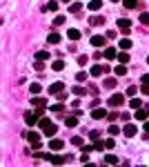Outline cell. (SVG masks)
<instances>
[{"mask_svg":"<svg viewBox=\"0 0 149 167\" xmlns=\"http://www.w3.org/2000/svg\"><path fill=\"white\" fill-rule=\"evenodd\" d=\"M116 25H118L123 31H127L129 27H131V20H129V18H118V20H116Z\"/></svg>","mask_w":149,"mask_h":167,"instance_id":"9","label":"cell"},{"mask_svg":"<svg viewBox=\"0 0 149 167\" xmlns=\"http://www.w3.org/2000/svg\"><path fill=\"white\" fill-rule=\"evenodd\" d=\"M78 11H82V2H71L69 5V14H78Z\"/></svg>","mask_w":149,"mask_h":167,"instance_id":"16","label":"cell"},{"mask_svg":"<svg viewBox=\"0 0 149 167\" xmlns=\"http://www.w3.org/2000/svg\"><path fill=\"white\" fill-rule=\"evenodd\" d=\"M105 147H107V149H113V147H116V140H113V138H107V140H105Z\"/></svg>","mask_w":149,"mask_h":167,"instance_id":"30","label":"cell"},{"mask_svg":"<svg viewBox=\"0 0 149 167\" xmlns=\"http://www.w3.org/2000/svg\"><path fill=\"white\" fill-rule=\"evenodd\" d=\"M36 60H45V62H47V60H49V54H47V51H38V54H36Z\"/></svg>","mask_w":149,"mask_h":167,"instance_id":"24","label":"cell"},{"mask_svg":"<svg viewBox=\"0 0 149 167\" xmlns=\"http://www.w3.org/2000/svg\"><path fill=\"white\" fill-rule=\"evenodd\" d=\"M65 125H67V127H76V125H78V118H76V116H67V118H65Z\"/></svg>","mask_w":149,"mask_h":167,"instance_id":"17","label":"cell"},{"mask_svg":"<svg viewBox=\"0 0 149 167\" xmlns=\"http://www.w3.org/2000/svg\"><path fill=\"white\" fill-rule=\"evenodd\" d=\"M113 85H116V80H113V78H107L105 80V87H113Z\"/></svg>","mask_w":149,"mask_h":167,"instance_id":"40","label":"cell"},{"mask_svg":"<svg viewBox=\"0 0 149 167\" xmlns=\"http://www.w3.org/2000/svg\"><path fill=\"white\" fill-rule=\"evenodd\" d=\"M105 116H107V109H102V107H98V109L91 112V118H94V120H100V118H105Z\"/></svg>","mask_w":149,"mask_h":167,"instance_id":"7","label":"cell"},{"mask_svg":"<svg viewBox=\"0 0 149 167\" xmlns=\"http://www.w3.org/2000/svg\"><path fill=\"white\" fill-rule=\"evenodd\" d=\"M147 62H149V58H147Z\"/></svg>","mask_w":149,"mask_h":167,"instance_id":"50","label":"cell"},{"mask_svg":"<svg viewBox=\"0 0 149 167\" xmlns=\"http://www.w3.org/2000/svg\"><path fill=\"white\" fill-rule=\"evenodd\" d=\"M105 36H107V38H109V40H113V38H116V31H107V33H105Z\"/></svg>","mask_w":149,"mask_h":167,"instance_id":"43","label":"cell"},{"mask_svg":"<svg viewBox=\"0 0 149 167\" xmlns=\"http://www.w3.org/2000/svg\"><path fill=\"white\" fill-rule=\"evenodd\" d=\"M102 7V0H91V2H89V9L91 11H98Z\"/></svg>","mask_w":149,"mask_h":167,"instance_id":"18","label":"cell"},{"mask_svg":"<svg viewBox=\"0 0 149 167\" xmlns=\"http://www.w3.org/2000/svg\"><path fill=\"white\" fill-rule=\"evenodd\" d=\"M113 74H116V76H125V74H127V67H125L123 62H120V65L113 67Z\"/></svg>","mask_w":149,"mask_h":167,"instance_id":"14","label":"cell"},{"mask_svg":"<svg viewBox=\"0 0 149 167\" xmlns=\"http://www.w3.org/2000/svg\"><path fill=\"white\" fill-rule=\"evenodd\" d=\"M49 109H51V112H62L65 107H62V102H56V105H51Z\"/></svg>","mask_w":149,"mask_h":167,"instance_id":"34","label":"cell"},{"mask_svg":"<svg viewBox=\"0 0 149 167\" xmlns=\"http://www.w3.org/2000/svg\"><path fill=\"white\" fill-rule=\"evenodd\" d=\"M31 105H45V100H40V98H33V100H31Z\"/></svg>","mask_w":149,"mask_h":167,"instance_id":"44","label":"cell"},{"mask_svg":"<svg viewBox=\"0 0 149 167\" xmlns=\"http://www.w3.org/2000/svg\"><path fill=\"white\" fill-rule=\"evenodd\" d=\"M67 36H69L71 40H78L80 38V31L78 29H69V31H67Z\"/></svg>","mask_w":149,"mask_h":167,"instance_id":"23","label":"cell"},{"mask_svg":"<svg viewBox=\"0 0 149 167\" xmlns=\"http://www.w3.org/2000/svg\"><path fill=\"white\" fill-rule=\"evenodd\" d=\"M105 38L107 36H94L91 38V45H94V47H102V45H105Z\"/></svg>","mask_w":149,"mask_h":167,"instance_id":"12","label":"cell"},{"mask_svg":"<svg viewBox=\"0 0 149 167\" xmlns=\"http://www.w3.org/2000/svg\"><path fill=\"white\" fill-rule=\"evenodd\" d=\"M38 116H42V109H38V112H27V114H25V120H27V125H36Z\"/></svg>","mask_w":149,"mask_h":167,"instance_id":"4","label":"cell"},{"mask_svg":"<svg viewBox=\"0 0 149 167\" xmlns=\"http://www.w3.org/2000/svg\"><path fill=\"white\" fill-rule=\"evenodd\" d=\"M89 136H91V140H100V131H96V129H94V131H91V134H89Z\"/></svg>","mask_w":149,"mask_h":167,"instance_id":"39","label":"cell"},{"mask_svg":"<svg viewBox=\"0 0 149 167\" xmlns=\"http://www.w3.org/2000/svg\"><path fill=\"white\" fill-rule=\"evenodd\" d=\"M47 43H49V45H58V43H60V33H49V36H47Z\"/></svg>","mask_w":149,"mask_h":167,"instance_id":"15","label":"cell"},{"mask_svg":"<svg viewBox=\"0 0 149 167\" xmlns=\"http://www.w3.org/2000/svg\"><path fill=\"white\" fill-rule=\"evenodd\" d=\"M62 2H65V5H69V2H71V0H62Z\"/></svg>","mask_w":149,"mask_h":167,"instance_id":"47","label":"cell"},{"mask_svg":"<svg viewBox=\"0 0 149 167\" xmlns=\"http://www.w3.org/2000/svg\"><path fill=\"white\" fill-rule=\"evenodd\" d=\"M89 22H91V25H94V27H96V25L100 27V25H105V18H98V16H94V18H91Z\"/></svg>","mask_w":149,"mask_h":167,"instance_id":"25","label":"cell"},{"mask_svg":"<svg viewBox=\"0 0 149 167\" xmlns=\"http://www.w3.org/2000/svg\"><path fill=\"white\" fill-rule=\"evenodd\" d=\"M118 131H120L118 125H111V127H109V134H111V136H118Z\"/></svg>","mask_w":149,"mask_h":167,"instance_id":"36","label":"cell"},{"mask_svg":"<svg viewBox=\"0 0 149 167\" xmlns=\"http://www.w3.org/2000/svg\"><path fill=\"white\" fill-rule=\"evenodd\" d=\"M105 58H107V60H116V58H118V51L113 49V47H107V49H105Z\"/></svg>","mask_w":149,"mask_h":167,"instance_id":"10","label":"cell"},{"mask_svg":"<svg viewBox=\"0 0 149 167\" xmlns=\"http://www.w3.org/2000/svg\"><path fill=\"white\" fill-rule=\"evenodd\" d=\"M29 91H31L33 96H36V94H40V91H42V87H40L38 83H31V87H29Z\"/></svg>","mask_w":149,"mask_h":167,"instance_id":"22","label":"cell"},{"mask_svg":"<svg viewBox=\"0 0 149 167\" xmlns=\"http://www.w3.org/2000/svg\"><path fill=\"white\" fill-rule=\"evenodd\" d=\"M145 129L149 131V120H145Z\"/></svg>","mask_w":149,"mask_h":167,"instance_id":"46","label":"cell"},{"mask_svg":"<svg viewBox=\"0 0 149 167\" xmlns=\"http://www.w3.org/2000/svg\"><path fill=\"white\" fill-rule=\"evenodd\" d=\"M123 5L127 9H136V7H138V0H123Z\"/></svg>","mask_w":149,"mask_h":167,"instance_id":"20","label":"cell"},{"mask_svg":"<svg viewBox=\"0 0 149 167\" xmlns=\"http://www.w3.org/2000/svg\"><path fill=\"white\" fill-rule=\"evenodd\" d=\"M118 62L127 65V62H129V54H125V51H123V54H118Z\"/></svg>","mask_w":149,"mask_h":167,"instance_id":"26","label":"cell"},{"mask_svg":"<svg viewBox=\"0 0 149 167\" xmlns=\"http://www.w3.org/2000/svg\"><path fill=\"white\" fill-rule=\"evenodd\" d=\"M111 2H123V0H111Z\"/></svg>","mask_w":149,"mask_h":167,"instance_id":"48","label":"cell"},{"mask_svg":"<svg viewBox=\"0 0 149 167\" xmlns=\"http://www.w3.org/2000/svg\"><path fill=\"white\" fill-rule=\"evenodd\" d=\"M25 138L31 143L33 149H38L40 145H42V143H40V134H38V131H25Z\"/></svg>","mask_w":149,"mask_h":167,"instance_id":"2","label":"cell"},{"mask_svg":"<svg viewBox=\"0 0 149 167\" xmlns=\"http://www.w3.org/2000/svg\"><path fill=\"white\" fill-rule=\"evenodd\" d=\"M136 134H138V127H136V125H127V127H125V136L127 138H134Z\"/></svg>","mask_w":149,"mask_h":167,"instance_id":"11","label":"cell"},{"mask_svg":"<svg viewBox=\"0 0 149 167\" xmlns=\"http://www.w3.org/2000/svg\"><path fill=\"white\" fill-rule=\"evenodd\" d=\"M47 11H56L58 9V2H56V0H51V2H47V7H45Z\"/></svg>","mask_w":149,"mask_h":167,"instance_id":"28","label":"cell"},{"mask_svg":"<svg viewBox=\"0 0 149 167\" xmlns=\"http://www.w3.org/2000/svg\"><path fill=\"white\" fill-rule=\"evenodd\" d=\"M71 143H73V145H76V147H82V145H85V140H82V138H80V136H76V138H73Z\"/></svg>","mask_w":149,"mask_h":167,"instance_id":"33","label":"cell"},{"mask_svg":"<svg viewBox=\"0 0 149 167\" xmlns=\"http://www.w3.org/2000/svg\"><path fill=\"white\" fill-rule=\"evenodd\" d=\"M138 89H140V87H134V85H131V87H129L127 91H125V94H127V96H131V98H134V96L138 94Z\"/></svg>","mask_w":149,"mask_h":167,"instance_id":"27","label":"cell"},{"mask_svg":"<svg viewBox=\"0 0 149 167\" xmlns=\"http://www.w3.org/2000/svg\"><path fill=\"white\" fill-rule=\"evenodd\" d=\"M140 22L142 25H149V14H140Z\"/></svg>","mask_w":149,"mask_h":167,"instance_id":"37","label":"cell"},{"mask_svg":"<svg viewBox=\"0 0 149 167\" xmlns=\"http://www.w3.org/2000/svg\"><path fill=\"white\" fill-rule=\"evenodd\" d=\"M38 125H40V129H42V134H45V136H49V138H54V136H56V131H58V127H56L51 120H47V118H42Z\"/></svg>","mask_w":149,"mask_h":167,"instance_id":"1","label":"cell"},{"mask_svg":"<svg viewBox=\"0 0 149 167\" xmlns=\"http://www.w3.org/2000/svg\"><path fill=\"white\" fill-rule=\"evenodd\" d=\"M107 71H111L107 65H94V67L89 69V74H91L94 78H98V76H102V74H107Z\"/></svg>","mask_w":149,"mask_h":167,"instance_id":"3","label":"cell"},{"mask_svg":"<svg viewBox=\"0 0 149 167\" xmlns=\"http://www.w3.org/2000/svg\"><path fill=\"white\" fill-rule=\"evenodd\" d=\"M147 114H149V109H147Z\"/></svg>","mask_w":149,"mask_h":167,"instance_id":"49","label":"cell"},{"mask_svg":"<svg viewBox=\"0 0 149 167\" xmlns=\"http://www.w3.org/2000/svg\"><path fill=\"white\" fill-rule=\"evenodd\" d=\"M76 78H78V83H82V80H85V78H87V74H85V71H80V74H78V76H76Z\"/></svg>","mask_w":149,"mask_h":167,"instance_id":"42","label":"cell"},{"mask_svg":"<svg viewBox=\"0 0 149 167\" xmlns=\"http://www.w3.org/2000/svg\"><path fill=\"white\" fill-rule=\"evenodd\" d=\"M73 94H76V96H85V89L82 87H76V89H73Z\"/></svg>","mask_w":149,"mask_h":167,"instance_id":"41","label":"cell"},{"mask_svg":"<svg viewBox=\"0 0 149 167\" xmlns=\"http://www.w3.org/2000/svg\"><path fill=\"white\" fill-rule=\"evenodd\" d=\"M142 83H147V85H149V74H145V76H142Z\"/></svg>","mask_w":149,"mask_h":167,"instance_id":"45","label":"cell"},{"mask_svg":"<svg viewBox=\"0 0 149 167\" xmlns=\"http://www.w3.org/2000/svg\"><path fill=\"white\" fill-rule=\"evenodd\" d=\"M147 116H149L147 109H136V118L138 120H147Z\"/></svg>","mask_w":149,"mask_h":167,"instance_id":"19","label":"cell"},{"mask_svg":"<svg viewBox=\"0 0 149 167\" xmlns=\"http://www.w3.org/2000/svg\"><path fill=\"white\" fill-rule=\"evenodd\" d=\"M62 89H65V85H62V83H54V85L49 87V94L58 96V94H62Z\"/></svg>","mask_w":149,"mask_h":167,"instance_id":"8","label":"cell"},{"mask_svg":"<svg viewBox=\"0 0 149 167\" xmlns=\"http://www.w3.org/2000/svg\"><path fill=\"white\" fill-rule=\"evenodd\" d=\"M94 149H96V152H102V149H107V147H105V143L96 140V143H94Z\"/></svg>","mask_w":149,"mask_h":167,"instance_id":"31","label":"cell"},{"mask_svg":"<svg viewBox=\"0 0 149 167\" xmlns=\"http://www.w3.org/2000/svg\"><path fill=\"white\" fill-rule=\"evenodd\" d=\"M105 163H107V165H116V163H118V158L113 156V154H107V156H105Z\"/></svg>","mask_w":149,"mask_h":167,"instance_id":"21","label":"cell"},{"mask_svg":"<svg viewBox=\"0 0 149 167\" xmlns=\"http://www.w3.org/2000/svg\"><path fill=\"white\" fill-rule=\"evenodd\" d=\"M107 102H109V107H118V105H123V102H125V96L123 94H113V96H109V100H107Z\"/></svg>","mask_w":149,"mask_h":167,"instance_id":"5","label":"cell"},{"mask_svg":"<svg viewBox=\"0 0 149 167\" xmlns=\"http://www.w3.org/2000/svg\"><path fill=\"white\" fill-rule=\"evenodd\" d=\"M65 20H67V18H62V16H58V18H54V25H56V27H60V25H65Z\"/></svg>","mask_w":149,"mask_h":167,"instance_id":"35","label":"cell"},{"mask_svg":"<svg viewBox=\"0 0 149 167\" xmlns=\"http://www.w3.org/2000/svg\"><path fill=\"white\" fill-rule=\"evenodd\" d=\"M62 147H65V143H62V140H58V138H51V143H49V149H51V152H60Z\"/></svg>","mask_w":149,"mask_h":167,"instance_id":"6","label":"cell"},{"mask_svg":"<svg viewBox=\"0 0 149 167\" xmlns=\"http://www.w3.org/2000/svg\"><path fill=\"white\" fill-rule=\"evenodd\" d=\"M118 47L123 49V51H127V49H131V40L129 38H120V43H118Z\"/></svg>","mask_w":149,"mask_h":167,"instance_id":"13","label":"cell"},{"mask_svg":"<svg viewBox=\"0 0 149 167\" xmlns=\"http://www.w3.org/2000/svg\"><path fill=\"white\" fill-rule=\"evenodd\" d=\"M51 67H54V71H60V69L65 67V62H62V60H54V65H51Z\"/></svg>","mask_w":149,"mask_h":167,"instance_id":"29","label":"cell"},{"mask_svg":"<svg viewBox=\"0 0 149 167\" xmlns=\"http://www.w3.org/2000/svg\"><path fill=\"white\" fill-rule=\"evenodd\" d=\"M140 91H142L145 96H149V85H147V83H142V85H140Z\"/></svg>","mask_w":149,"mask_h":167,"instance_id":"38","label":"cell"},{"mask_svg":"<svg viewBox=\"0 0 149 167\" xmlns=\"http://www.w3.org/2000/svg\"><path fill=\"white\" fill-rule=\"evenodd\" d=\"M129 107H131V109H138V107H140V100L134 96V98H131V102H129Z\"/></svg>","mask_w":149,"mask_h":167,"instance_id":"32","label":"cell"}]
</instances>
